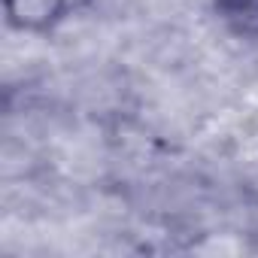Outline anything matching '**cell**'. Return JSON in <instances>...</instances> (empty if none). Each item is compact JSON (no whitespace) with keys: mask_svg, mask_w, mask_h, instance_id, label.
<instances>
[{"mask_svg":"<svg viewBox=\"0 0 258 258\" xmlns=\"http://www.w3.org/2000/svg\"><path fill=\"white\" fill-rule=\"evenodd\" d=\"M67 13V0H7L10 25L19 31H46Z\"/></svg>","mask_w":258,"mask_h":258,"instance_id":"1","label":"cell"},{"mask_svg":"<svg viewBox=\"0 0 258 258\" xmlns=\"http://www.w3.org/2000/svg\"><path fill=\"white\" fill-rule=\"evenodd\" d=\"M219 19L246 40H258V0H216Z\"/></svg>","mask_w":258,"mask_h":258,"instance_id":"2","label":"cell"}]
</instances>
